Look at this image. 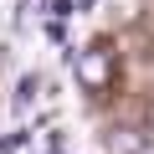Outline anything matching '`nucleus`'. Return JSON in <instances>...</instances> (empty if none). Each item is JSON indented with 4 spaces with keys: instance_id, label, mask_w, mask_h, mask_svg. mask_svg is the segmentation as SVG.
I'll return each mask as SVG.
<instances>
[{
    "instance_id": "f257e3e1",
    "label": "nucleus",
    "mask_w": 154,
    "mask_h": 154,
    "mask_svg": "<svg viewBox=\"0 0 154 154\" xmlns=\"http://www.w3.org/2000/svg\"><path fill=\"white\" fill-rule=\"evenodd\" d=\"M72 67H77V82H82L88 93H108L113 77H118V62H113L108 46H88V51H77Z\"/></svg>"
},
{
    "instance_id": "f03ea898",
    "label": "nucleus",
    "mask_w": 154,
    "mask_h": 154,
    "mask_svg": "<svg viewBox=\"0 0 154 154\" xmlns=\"http://www.w3.org/2000/svg\"><path fill=\"white\" fill-rule=\"evenodd\" d=\"M149 149V134H139V128H113L108 134V154H144Z\"/></svg>"
},
{
    "instance_id": "7ed1b4c3",
    "label": "nucleus",
    "mask_w": 154,
    "mask_h": 154,
    "mask_svg": "<svg viewBox=\"0 0 154 154\" xmlns=\"http://www.w3.org/2000/svg\"><path fill=\"white\" fill-rule=\"evenodd\" d=\"M41 16H51V0H21L16 5V31H31Z\"/></svg>"
},
{
    "instance_id": "20e7f679",
    "label": "nucleus",
    "mask_w": 154,
    "mask_h": 154,
    "mask_svg": "<svg viewBox=\"0 0 154 154\" xmlns=\"http://www.w3.org/2000/svg\"><path fill=\"white\" fill-rule=\"evenodd\" d=\"M36 93H41V77H36V72H21V77H16V98H11L16 113H26V108L36 103Z\"/></svg>"
},
{
    "instance_id": "39448f33",
    "label": "nucleus",
    "mask_w": 154,
    "mask_h": 154,
    "mask_svg": "<svg viewBox=\"0 0 154 154\" xmlns=\"http://www.w3.org/2000/svg\"><path fill=\"white\" fill-rule=\"evenodd\" d=\"M31 154H67V144H62V134H46V139H41Z\"/></svg>"
},
{
    "instance_id": "423d86ee",
    "label": "nucleus",
    "mask_w": 154,
    "mask_h": 154,
    "mask_svg": "<svg viewBox=\"0 0 154 154\" xmlns=\"http://www.w3.org/2000/svg\"><path fill=\"white\" fill-rule=\"evenodd\" d=\"M67 16H77L72 0H51V21H67Z\"/></svg>"
},
{
    "instance_id": "0eeeda50",
    "label": "nucleus",
    "mask_w": 154,
    "mask_h": 154,
    "mask_svg": "<svg viewBox=\"0 0 154 154\" xmlns=\"http://www.w3.org/2000/svg\"><path fill=\"white\" fill-rule=\"evenodd\" d=\"M21 149V134H11V139H0V154H16Z\"/></svg>"
}]
</instances>
